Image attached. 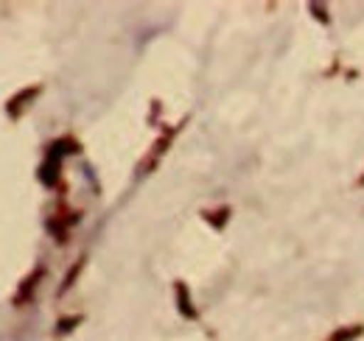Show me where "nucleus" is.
<instances>
[{
  "instance_id": "f257e3e1",
  "label": "nucleus",
  "mask_w": 364,
  "mask_h": 341,
  "mask_svg": "<svg viewBox=\"0 0 364 341\" xmlns=\"http://www.w3.org/2000/svg\"><path fill=\"white\" fill-rule=\"evenodd\" d=\"M177 291H180V308H182V313L185 316H193V310H191V305H188V299H185V286H177Z\"/></svg>"
}]
</instances>
